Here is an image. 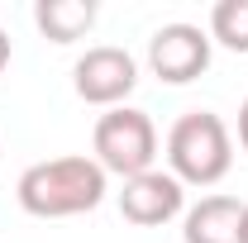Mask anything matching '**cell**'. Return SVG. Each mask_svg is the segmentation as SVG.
Segmentation results:
<instances>
[{
  "label": "cell",
  "instance_id": "cell-10",
  "mask_svg": "<svg viewBox=\"0 0 248 243\" xmlns=\"http://www.w3.org/2000/svg\"><path fill=\"white\" fill-rule=\"evenodd\" d=\"M239 143H244V152H248V100L239 105Z\"/></svg>",
  "mask_w": 248,
  "mask_h": 243
},
{
  "label": "cell",
  "instance_id": "cell-3",
  "mask_svg": "<svg viewBox=\"0 0 248 243\" xmlns=\"http://www.w3.org/2000/svg\"><path fill=\"white\" fill-rule=\"evenodd\" d=\"M91 148H95V162L105 167V177H139V172H153V157H157V129L143 110L134 105H115L95 120V134H91Z\"/></svg>",
  "mask_w": 248,
  "mask_h": 243
},
{
  "label": "cell",
  "instance_id": "cell-8",
  "mask_svg": "<svg viewBox=\"0 0 248 243\" xmlns=\"http://www.w3.org/2000/svg\"><path fill=\"white\" fill-rule=\"evenodd\" d=\"M33 24L43 29V38H53V43H77V38L91 33L95 5L91 0H38L33 5Z\"/></svg>",
  "mask_w": 248,
  "mask_h": 243
},
{
  "label": "cell",
  "instance_id": "cell-12",
  "mask_svg": "<svg viewBox=\"0 0 248 243\" xmlns=\"http://www.w3.org/2000/svg\"><path fill=\"white\" fill-rule=\"evenodd\" d=\"M239 243H248V205H244V219H239Z\"/></svg>",
  "mask_w": 248,
  "mask_h": 243
},
{
  "label": "cell",
  "instance_id": "cell-7",
  "mask_svg": "<svg viewBox=\"0 0 248 243\" xmlns=\"http://www.w3.org/2000/svg\"><path fill=\"white\" fill-rule=\"evenodd\" d=\"M239 219H244V205L234 196H205L186 210L182 239L186 243H239Z\"/></svg>",
  "mask_w": 248,
  "mask_h": 243
},
{
  "label": "cell",
  "instance_id": "cell-6",
  "mask_svg": "<svg viewBox=\"0 0 248 243\" xmlns=\"http://www.w3.org/2000/svg\"><path fill=\"white\" fill-rule=\"evenodd\" d=\"M182 205H186V186L172 172H157V167L129 177L120 191V214L129 224H139V229H157V224L177 219Z\"/></svg>",
  "mask_w": 248,
  "mask_h": 243
},
{
  "label": "cell",
  "instance_id": "cell-1",
  "mask_svg": "<svg viewBox=\"0 0 248 243\" xmlns=\"http://www.w3.org/2000/svg\"><path fill=\"white\" fill-rule=\"evenodd\" d=\"M15 196L33 219L86 214L105 200V167L95 157H48L19 172Z\"/></svg>",
  "mask_w": 248,
  "mask_h": 243
},
{
  "label": "cell",
  "instance_id": "cell-2",
  "mask_svg": "<svg viewBox=\"0 0 248 243\" xmlns=\"http://www.w3.org/2000/svg\"><path fill=\"white\" fill-rule=\"evenodd\" d=\"M167 167L182 186H215L234 167V138L219 115L191 110L167 134Z\"/></svg>",
  "mask_w": 248,
  "mask_h": 243
},
{
  "label": "cell",
  "instance_id": "cell-9",
  "mask_svg": "<svg viewBox=\"0 0 248 243\" xmlns=\"http://www.w3.org/2000/svg\"><path fill=\"white\" fill-rule=\"evenodd\" d=\"M210 43H224L229 53H248V0H215Z\"/></svg>",
  "mask_w": 248,
  "mask_h": 243
},
{
  "label": "cell",
  "instance_id": "cell-5",
  "mask_svg": "<svg viewBox=\"0 0 248 243\" xmlns=\"http://www.w3.org/2000/svg\"><path fill=\"white\" fill-rule=\"evenodd\" d=\"M148 67H153L157 81H167V86L196 81L210 67V33L201 29V24H186V19L162 24L148 38Z\"/></svg>",
  "mask_w": 248,
  "mask_h": 243
},
{
  "label": "cell",
  "instance_id": "cell-4",
  "mask_svg": "<svg viewBox=\"0 0 248 243\" xmlns=\"http://www.w3.org/2000/svg\"><path fill=\"white\" fill-rule=\"evenodd\" d=\"M72 86L86 105H100V110H115L129 100V91L139 86V62L129 58L115 43H100V48H86L77 67H72Z\"/></svg>",
  "mask_w": 248,
  "mask_h": 243
},
{
  "label": "cell",
  "instance_id": "cell-11",
  "mask_svg": "<svg viewBox=\"0 0 248 243\" xmlns=\"http://www.w3.org/2000/svg\"><path fill=\"white\" fill-rule=\"evenodd\" d=\"M5 62H10V33L0 29V72H5Z\"/></svg>",
  "mask_w": 248,
  "mask_h": 243
}]
</instances>
